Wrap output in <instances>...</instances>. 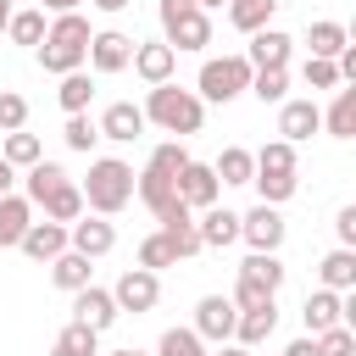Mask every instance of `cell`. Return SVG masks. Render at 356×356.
Segmentation results:
<instances>
[{
    "label": "cell",
    "instance_id": "6da1fadb",
    "mask_svg": "<svg viewBox=\"0 0 356 356\" xmlns=\"http://www.w3.org/2000/svg\"><path fill=\"white\" fill-rule=\"evenodd\" d=\"M33 56H39V67H44V72H56V78L78 72V67L89 61V17L61 11V17L44 28V44H39Z\"/></svg>",
    "mask_w": 356,
    "mask_h": 356
},
{
    "label": "cell",
    "instance_id": "7a4b0ae2",
    "mask_svg": "<svg viewBox=\"0 0 356 356\" xmlns=\"http://www.w3.org/2000/svg\"><path fill=\"white\" fill-rule=\"evenodd\" d=\"M139 111H145V122H156L161 134H178V139L200 134V122H206V100L195 89H178V83H156Z\"/></svg>",
    "mask_w": 356,
    "mask_h": 356
},
{
    "label": "cell",
    "instance_id": "3957f363",
    "mask_svg": "<svg viewBox=\"0 0 356 356\" xmlns=\"http://www.w3.org/2000/svg\"><path fill=\"white\" fill-rule=\"evenodd\" d=\"M78 195H83V211L117 217V211L134 200V167L117 161V156H100V161H89V178L78 184Z\"/></svg>",
    "mask_w": 356,
    "mask_h": 356
},
{
    "label": "cell",
    "instance_id": "277c9868",
    "mask_svg": "<svg viewBox=\"0 0 356 356\" xmlns=\"http://www.w3.org/2000/svg\"><path fill=\"white\" fill-rule=\"evenodd\" d=\"M245 89H250V61H245V56H211V61L200 67V78H195V95L211 100V106H228V100H239Z\"/></svg>",
    "mask_w": 356,
    "mask_h": 356
},
{
    "label": "cell",
    "instance_id": "5b68a950",
    "mask_svg": "<svg viewBox=\"0 0 356 356\" xmlns=\"http://www.w3.org/2000/svg\"><path fill=\"white\" fill-rule=\"evenodd\" d=\"M161 44L172 50H206L211 44V17L195 6V0H161Z\"/></svg>",
    "mask_w": 356,
    "mask_h": 356
},
{
    "label": "cell",
    "instance_id": "8992f818",
    "mask_svg": "<svg viewBox=\"0 0 356 356\" xmlns=\"http://www.w3.org/2000/svg\"><path fill=\"white\" fill-rule=\"evenodd\" d=\"M284 234H289V222L278 217V206H250V211L239 217V239H245L250 250H261V256H278Z\"/></svg>",
    "mask_w": 356,
    "mask_h": 356
},
{
    "label": "cell",
    "instance_id": "52a82bcc",
    "mask_svg": "<svg viewBox=\"0 0 356 356\" xmlns=\"http://www.w3.org/2000/svg\"><path fill=\"white\" fill-rule=\"evenodd\" d=\"M111 245H117V228H111V217H95V211H83L78 222H67V250H78V256L100 261Z\"/></svg>",
    "mask_w": 356,
    "mask_h": 356
},
{
    "label": "cell",
    "instance_id": "ba28073f",
    "mask_svg": "<svg viewBox=\"0 0 356 356\" xmlns=\"http://www.w3.org/2000/svg\"><path fill=\"white\" fill-rule=\"evenodd\" d=\"M111 300H117V312H150L156 300H161V278L156 273H145V267H128L117 284H111Z\"/></svg>",
    "mask_w": 356,
    "mask_h": 356
},
{
    "label": "cell",
    "instance_id": "9c48e42d",
    "mask_svg": "<svg viewBox=\"0 0 356 356\" xmlns=\"http://www.w3.org/2000/svg\"><path fill=\"white\" fill-rule=\"evenodd\" d=\"M217 172L206 167V161H184V172L172 178V195L189 206V211H206V206H217Z\"/></svg>",
    "mask_w": 356,
    "mask_h": 356
},
{
    "label": "cell",
    "instance_id": "30bf717a",
    "mask_svg": "<svg viewBox=\"0 0 356 356\" xmlns=\"http://www.w3.org/2000/svg\"><path fill=\"white\" fill-rule=\"evenodd\" d=\"M128 67L156 89V83H172V72H178V50H172V44H161V39H139Z\"/></svg>",
    "mask_w": 356,
    "mask_h": 356
},
{
    "label": "cell",
    "instance_id": "8fae6325",
    "mask_svg": "<svg viewBox=\"0 0 356 356\" xmlns=\"http://www.w3.org/2000/svg\"><path fill=\"white\" fill-rule=\"evenodd\" d=\"M122 312H117V300H111V289H100V284H89V289H78L72 295V323H83V328H95V334H106L111 323H117Z\"/></svg>",
    "mask_w": 356,
    "mask_h": 356
},
{
    "label": "cell",
    "instance_id": "7c38bea8",
    "mask_svg": "<svg viewBox=\"0 0 356 356\" xmlns=\"http://www.w3.org/2000/svg\"><path fill=\"white\" fill-rule=\"evenodd\" d=\"M234 317H239V312H234L228 295H206V300L195 306V334L211 339V345H228V339H234Z\"/></svg>",
    "mask_w": 356,
    "mask_h": 356
},
{
    "label": "cell",
    "instance_id": "4fadbf2b",
    "mask_svg": "<svg viewBox=\"0 0 356 356\" xmlns=\"http://www.w3.org/2000/svg\"><path fill=\"white\" fill-rule=\"evenodd\" d=\"M134 44H139V39H128V33H117V28L89 33V67H95V72H122V67L134 61Z\"/></svg>",
    "mask_w": 356,
    "mask_h": 356
},
{
    "label": "cell",
    "instance_id": "5bb4252c",
    "mask_svg": "<svg viewBox=\"0 0 356 356\" xmlns=\"http://www.w3.org/2000/svg\"><path fill=\"white\" fill-rule=\"evenodd\" d=\"M289 56H295V39H289L284 28H261V33H250V44H245L250 72H261V67H289Z\"/></svg>",
    "mask_w": 356,
    "mask_h": 356
},
{
    "label": "cell",
    "instance_id": "9a60e30c",
    "mask_svg": "<svg viewBox=\"0 0 356 356\" xmlns=\"http://www.w3.org/2000/svg\"><path fill=\"white\" fill-rule=\"evenodd\" d=\"M100 139H117V145H134L139 134H145V111L134 106V100H111L106 111H100Z\"/></svg>",
    "mask_w": 356,
    "mask_h": 356
},
{
    "label": "cell",
    "instance_id": "2e32d148",
    "mask_svg": "<svg viewBox=\"0 0 356 356\" xmlns=\"http://www.w3.org/2000/svg\"><path fill=\"white\" fill-rule=\"evenodd\" d=\"M17 250L28 256V261H56L61 250H67V222H28V234L17 239Z\"/></svg>",
    "mask_w": 356,
    "mask_h": 356
},
{
    "label": "cell",
    "instance_id": "e0dca14e",
    "mask_svg": "<svg viewBox=\"0 0 356 356\" xmlns=\"http://www.w3.org/2000/svg\"><path fill=\"white\" fill-rule=\"evenodd\" d=\"M300 323H306L312 339L328 334V328H339V323H345V295H334V289H312L306 306H300Z\"/></svg>",
    "mask_w": 356,
    "mask_h": 356
},
{
    "label": "cell",
    "instance_id": "ac0fdd59",
    "mask_svg": "<svg viewBox=\"0 0 356 356\" xmlns=\"http://www.w3.org/2000/svg\"><path fill=\"white\" fill-rule=\"evenodd\" d=\"M317 128H323L317 100H284V106H278V134H284V145H300V139H312Z\"/></svg>",
    "mask_w": 356,
    "mask_h": 356
},
{
    "label": "cell",
    "instance_id": "d6986e66",
    "mask_svg": "<svg viewBox=\"0 0 356 356\" xmlns=\"http://www.w3.org/2000/svg\"><path fill=\"white\" fill-rule=\"evenodd\" d=\"M195 234H200V250H222V245L239 239V211H228V206H206V211L195 217Z\"/></svg>",
    "mask_w": 356,
    "mask_h": 356
},
{
    "label": "cell",
    "instance_id": "ffe728a7",
    "mask_svg": "<svg viewBox=\"0 0 356 356\" xmlns=\"http://www.w3.org/2000/svg\"><path fill=\"white\" fill-rule=\"evenodd\" d=\"M273 328H278V300L250 306V312H239V317H234V345L256 350V345H267V339H273Z\"/></svg>",
    "mask_w": 356,
    "mask_h": 356
},
{
    "label": "cell",
    "instance_id": "44dd1931",
    "mask_svg": "<svg viewBox=\"0 0 356 356\" xmlns=\"http://www.w3.org/2000/svg\"><path fill=\"white\" fill-rule=\"evenodd\" d=\"M317 278H323V289H334V295H345V289H356V250H328L323 261H317Z\"/></svg>",
    "mask_w": 356,
    "mask_h": 356
},
{
    "label": "cell",
    "instance_id": "7402d4cb",
    "mask_svg": "<svg viewBox=\"0 0 356 356\" xmlns=\"http://www.w3.org/2000/svg\"><path fill=\"white\" fill-rule=\"evenodd\" d=\"M50 278H56V289H67V295H78V289H89V278H95V267H89V256H78V250H61V256L50 261Z\"/></svg>",
    "mask_w": 356,
    "mask_h": 356
},
{
    "label": "cell",
    "instance_id": "603a6c76",
    "mask_svg": "<svg viewBox=\"0 0 356 356\" xmlns=\"http://www.w3.org/2000/svg\"><path fill=\"white\" fill-rule=\"evenodd\" d=\"M28 222H33V206L22 195H0V250H11L28 234Z\"/></svg>",
    "mask_w": 356,
    "mask_h": 356
},
{
    "label": "cell",
    "instance_id": "cb8c5ba5",
    "mask_svg": "<svg viewBox=\"0 0 356 356\" xmlns=\"http://www.w3.org/2000/svg\"><path fill=\"white\" fill-rule=\"evenodd\" d=\"M284 0H228V22L239 33H261V28H273V11Z\"/></svg>",
    "mask_w": 356,
    "mask_h": 356
},
{
    "label": "cell",
    "instance_id": "d4e9b609",
    "mask_svg": "<svg viewBox=\"0 0 356 356\" xmlns=\"http://www.w3.org/2000/svg\"><path fill=\"white\" fill-rule=\"evenodd\" d=\"M239 278H245V284H256V289H267V295H278V284H284V261H278V256L250 250V256L239 261Z\"/></svg>",
    "mask_w": 356,
    "mask_h": 356
},
{
    "label": "cell",
    "instance_id": "484cf974",
    "mask_svg": "<svg viewBox=\"0 0 356 356\" xmlns=\"http://www.w3.org/2000/svg\"><path fill=\"white\" fill-rule=\"evenodd\" d=\"M245 95H256L261 106H284L289 100V67H261V72H250V89Z\"/></svg>",
    "mask_w": 356,
    "mask_h": 356
},
{
    "label": "cell",
    "instance_id": "4316f807",
    "mask_svg": "<svg viewBox=\"0 0 356 356\" xmlns=\"http://www.w3.org/2000/svg\"><path fill=\"white\" fill-rule=\"evenodd\" d=\"M323 128H328L334 139H356V83L334 95V106L323 111Z\"/></svg>",
    "mask_w": 356,
    "mask_h": 356
},
{
    "label": "cell",
    "instance_id": "83f0119b",
    "mask_svg": "<svg viewBox=\"0 0 356 356\" xmlns=\"http://www.w3.org/2000/svg\"><path fill=\"white\" fill-rule=\"evenodd\" d=\"M306 44H312V56H317V61H334V56L350 44V28H345V22H312Z\"/></svg>",
    "mask_w": 356,
    "mask_h": 356
},
{
    "label": "cell",
    "instance_id": "f1b7e54d",
    "mask_svg": "<svg viewBox=\"0 0 356 356\" xmlns=\"http://www.w3.org/2000/svg\"><path fill=\"white\" fill-rule=\"evenodd\" d=\"M56 100H61V111L67 117H78V111H89V100H95V78L78 67V72H67L61 78V89H56Z\"/></svg>",
    "mask_w": 356,
    "mask_h": 356
},
{
    "label": "cell",
    "instance_id": "f546056e",
    "mask_svg": "<svg viewBox=\"0 0 356 356\" xmlns=\"http://www.w3.org/2000/svg\"><path fill=\"white\" fill-rule=\"evenodd\" d=\"M211 172H217V184H250V172H256V156H250L245 145H228V150L211 161Z\"/></svg>",
    "mask_w": 356,
    "mask_h": 356
},
{
    "label": "cell",
    "instance_id": "4dcf8cb0",
    "mask_svg": "<svg viewBox=\"0 0 356 356\" xmlns=\"http://www.w3.org/2000/svg\"><path fill=\"white\" fill-rule=\"evenodd\" d=\"M39 206H44V217H50V222H78V217H83V195H78V184H72V178H67L61 189H50Z\"/></svg>",
    "mask_w": 356,
    "mask_h": 356
},
{
    "label": "cell",
    "instance_id": "1f68e13d",
    "mask_svg": "<svg viewBox=\"0 0 356 356\" xmlns=\"http://www.w3.org/2000/svg\"><path fill=\"white\" fill-rule=\"evenodd\" d=\"M0 161H6V167H22V172H28L33 161H44V145H39V134H22V128H17V134H6V150H0Z\"/></svg>",
    "mask_w": 356,
    "mask_h": 356
},
{
    "label": "cell",
    "instance_id": "d6a6232c",
    "mask_svg": "<svg viewBox=\"0 0 356 356\" xmlns=\"http://www.w3.org/2000/svg\"><path fill=\"white\" fill-rule=\"evenodd\" d=\"M139 267H145V273H156V278H161V267H178V250H172V239H167L161 228L139 239Z\"/></svg>",
    "mask_w": 356,
    "mask_h": 356
},
{
    "label": "cell",
    "instance_id": "836d02e7",
    "mask_svg": "<svg viewBox=\"0 0 356 356\" xmlns=\"http://www.w3.org/2000/svg\"><path fill=\"white\" fill-rule=\"evenodd\" d=\"M95 350H100V334L83 328V323H67L56 334V345H50V356H95Z\"/></svg>",
    "mask_w": 356,
    "mask_h": 356
},
{
    "label": "cell",
    "instance_id": "e575fe53",
    "mask_svg": "<svg viewBox=\"0 0 356 356\" xmlns=\"http://www.w3.org/2000/svg\"><path fill=\"white\" fill-rule=\"evenodd\" d=\"M6 39H11V44H28V50H39V44H44V11H11V22H6Z\"/></svg>",
    "mask_w": 356,
    "mask_h": 356
},
{
    "label": "cell",
    "instance_id": "d590c367",
    "mask_svg": "<svg viewBox=\"0 0 356 356\" xmlns=\"http://www.w3.org/2000/svg\"><path fill=\"white\" fill-rule=\"evenodd\" d=\"M22 184H28V195H22V200H28V206H39V200H44L50 189H61V184H67V172H61L56 161H33Z\"/></svg>",
    "mask_w": 356,
    "mask_h": 356
},
{
    "label": "cell",
    "instance_id": "8d00e7d4",
    "mask_svg": "<svg viewBox=\"0 0 356 356\" xmlns=\"http://www.w3.org/2000/svg\"><path fill=\"white\" fill-rule=\"evenodd\" d=\"M250 184H256L261 206H284V200L300 189V178H295V172H250Z\"/></svg>",
    "mask_w": 356,
    "mask_h": 356
},
{
    "label": "cell",
    "instance_id": "74e56055",
    "mask_svg": "<svg viewBox=\"0 0 356 356\" xmlns=\"http://www.w3.org/2000/svg\"><path fill=\"white\" fill-rule=\"evenodd\" d=\"M156 356H211V350H206V339L195 328H167L161 345H156Z\"/></svg>",
    "mask_w": 356,
    "mask_h": 356
},
{
    "label": "cell",
    "instance_id": "f35d334b",
    "mask_svg": "<svg viewBox=\"0 0 356 356\" xmlns=\"http://www.w3.org/2000/svg\"><path fill=\"white\" fill-rule=\"evenodd\" d=\"M184 161H189L184 139H167V145H156V150H150V161H145V167H150V172H161V178H178V172H184Z\"/></svg>",
    "mask_w": 356,
    "mask_h": 356
},
{
    "label": "cell",
    "instance_id": "ab89813d",
    "mask_svg": "<svg viewBox=\"0 0 356 356\" xmlns=\"http://www.w3.org/2000/svg\"><path fill=\"white\" fill-rule=\"evenodd\" d=\"M61 139H67V150H78V156H89V150H95V139H100V128L89 122V111H78V117H67V128H61Z\"/></svg>",
    "mask_w": 356,
    "mask_h": 356
},
{
    "label": "cell",
    "instance_id": "60d3db41",
    "mask_svg": "<svg viewBox=\"0 0 356 356\" xmlns=\"http://www.w3.org/2000/svg\"><path fill=\"white\" fill-rule=\"evenodd\" d=\"M256 172H295V145H284V139L261 145L256 150Z\"/></svg>",
    "mask_w": 356,
    "mask_h": 356
},
{
    "label": "cell",
    "instance_id": "b9f144b4",
    "mask_svg": "<svg viewBox=\"0 0 356 356\" xmlns=\"http://www.w3.org/2000/svg\"><path fill=\"white\" fill-rule=\"evenodd\" d=\"M317 356H356V328H328V334H317Z\"/></svg>",
    "mask_w": 356,
    "mask_h": 356
},
{
    "label": "cell",
    "instance_id": "7bdbcfd3",
    "mask_svg": "<svg viewBox=\"0 0 356 356\" xmlns=\"http://www.w3.org/2000/svg\"><path fill=\"white\" fill-rule=\"evenodd\" d=\"M28 122V100L17 89H0V134H17Z\"/></svg>",
    "mask_w": 356,
    "mask_h": 356
},
{
    "label": "cell",
    "instance_id": "ee69618b",
    "mask_svg": "<svg viewBox=\"0 0 356 356\" xmlns=\"http://www.w3.org/2000/svg\"><path fill=\"white\" fill-rule=\"evenodd\" d=\"M300 78H306L312 89H339V67H334V61H317V56H306Z\"/></svg>",
    "mask_w": 356,
    "mask_h": 356
},
{
    "label": "cell",
    "instance_id": "f6af8a7d",
    "mask_svg": "<svg viewBox=\"0 0 356 356\" xmlns=\"http://www.w3.org/2000/svg\"><path fill=\"white\" fill-rule=\"evenodd\" d=\"M334 234H339V245H345V250H356V206H339Z\"/></svg>",
    "mask_w": 356,
    "mask_h": 356
},
{
    "label": "cell",
    "instance_id": "bcb514c9",
    "mask_svg": "<svg viewBox=\"0 0 356 356\" xmlns=\"http://www.w3.org/2000/svg\"><path fill=\"white\" fill-rule=\"evenodd\" d=\"M284 356H317V339H312V334H300V339H295Z\"/></svg>",
    "mask_w": 356,
    "mask_h": 356
},
{
    "label": "cell",
    "instance_id": "7dc6e473",
    "mask_svg": "<svg viewBox=\"0 0 356 356\" xmlns=\"http://www.w3.org/2000/svg\"><path fill=\"white\" fill-rule=\"evenodd\" d=\"M78 6H83V0H39V11H56V17H61V11H78Z\"/></svg>",
    "mask_w": 356,
    "mask_h": 356
},
{
    "label": "cell",
    "instance_id": "c3c4849f",
    "mask_svg": "<svg viewBox=\"0 0 356 356\" xmlns=\"http://www.w3.org/2000/svg\"><path fill=\"white\" fill-rule=\"evenodd\" d=\"M11 184H17V167H6V161H0V195H11Z\"/></svg>",
    "mask_w": 356,
    "mask_h": 356
},
{
    "label": "cell",
    "instance_id": "681fc988",
    "mask_svg": "<svg viewBox=\"0 0 356 356\" xmlns=\"http://www.w3.org/2000/svg\"><path fill=\"white\" fill-rule=\"evenodd\" d=\"M89 6H100V11H128L134 0H89Z\"/></svg>",
    "mask_w": 356,
    "mask_h": 356
},
{
    "label": "cell",
    "instance_id": "f907efd6",
    "mask_svg": "<svg viewBox=\"0 0 356 356\" xmlns=\"http://www.w3.org/2000/svg\"><path fill=\"white\" fill-rule=\"evenodd\" d=\"M217 356H250V350H245V345H234V339H228V345H222V350H217Z\"/></svg>",
    "mask_w": 356,
    "mask_h": 356
},
{
    "label": "cell",
    "instance_id": "816d5d0a",
    "mask_svg": "<svg viewBox=\"0 0 356 356\" xmlns=\"http://www.w3.org/2000/svg\"><path fill=\"white\" fill-rule=\"evenodd\" d=\"M6 22H11V0H0V33H6Z\"/></svg>",
    "mask_w": 356,
    "mask_h": 356
},
{
    "label": "cell",
    "instance_id": "f5cc1de1",
    "mask_svg": "<svg viewBox=\"0 0 356 356\" xmlns=\"http://www.w3.org/2000/svg\"><path fill=\"white\" fill-rule=\"evenodd\" d=\"M195 6H200V11H211V6H228V0H195Z\"/></svg>",
    "mask_w": 356,
    "mask_h": 356
},
{
    "label": "cell",
    "instance_id": "db71d44e",
    "mask_svg": "<svg viewBox=\"0 0 356 356\" xmlns=\"http://www.w3.org/2000/svg\"><path fill=\"white\" fill-rule=\"evenodd\" d=\"M111 356H145V350H111Z\"/></svg>",
    "mask_w": 356,
    "mask_h": 356
}]
</instances>
